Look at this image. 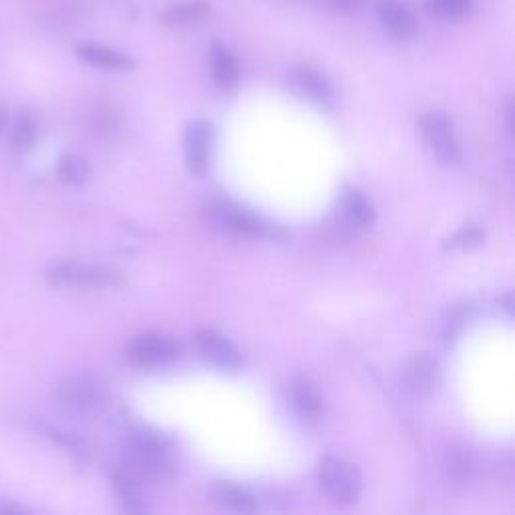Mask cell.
<instances>
[{
    "label": "cell",
    "instance_id": "484cf974",
    "mask_svg": "<svg viewBox=\"0 0 515 515\" xmlns=\"http://www.w3.org/2000/svg\"><path fill=\"white\" fill-rule=\"evenodd\" d=\"M328 7L340 15H355L361 11L365 0H326Z\"/></svg>",
    "mask_w": 515,
    "mask_h": 515
},
{
    "label": "cell",
    "instance_id": "30bf717a",
    "mask_svg": "<svg viewBox=\"0 0 515 515\" xmlns=\"http://www.w3.org/2000/svg\"><path fill=\"white\" fill-rule=\"evenodd\" d=\"M290 85L292 89L304 97L306 101L318 107H332L334 105V89L330 81L312 67H296L290 71Z\"/></svg>",
    "mask_w": 515,
    "mask_h": 515
},
{
    "label": "cell",
    "instance_id": "4fadbf2b",
    "mask_svg": "<svg viewBox=\"0 0 515 515\" xmlns=\"http://www.w3.org/2000/svg\"><path fill=\"white\" fill-rule=\"evenodd\" d=\"M288 401L300 421H304L308 425L318 423V419L322 415V399L310 381H306V379L292 381V385L288 389Z\"/></svg>",
    "mask_w": 515,
    "mask_h": 515
},
{
    "label": "cell",
    "instance_id": "ffe728a7",
    "mask_svg": "<svg viewBox=\"0 0 515 515\" xmlns=\"http://www.w3.org/2000/svg\"><path fill=\"white\" fill-rule=\"evenodd\" d=\"M210 59H212V73H214L216 83L224 89L234 87L238 83V77H240L238 63H236L234 55L224 45L214 43Z\"/></svg>",
    "mask_w": 515,
    "mask_h": 515
},
{
    "label": "cell",
    "instance_id": "d6986e66",
    "mask_svg": "<svg viewBox=\"0 0 515 515\" xmlns=\"http://www.w3.org/2000/svg\"><path fill=\"white\" fill-rule=\"evenodd\" d=\"M91 178V165L85 157L77 153H63L57 161V180L63 186H83Z\"/></svg>",
    "mask_w": 515,
    "mask_h": 515
},
{
    "label": "cell",
    "instance_id": "2e32d148",
    "mask_svg": "<svg viewBox=\"0 0 515 515\" xmlns=\"http://www.w3.org/2000/svg\"><path fill=\"white\" fill-rule=\"evenodd\" d=\"M340 210L342 216L347 218V222L357 228H371L377 220L373 204L359 190H347L342 194Z\"/></svg>",
    "mask_w": 515,
    "mask_h": 515
},
{
    "label": "cell",
    "instance_id": "3957f363",
    "mask_svg": "<svg viewBox=\"0 0 515 515\" xmlns=\"http://www.w3.org/2000/svg\"><path fill=\"white\" fill-rule=\"evenodd\" d=\"M316 473L320 487L332 501L340 505H351L359 499L363 477L353 463L336 457H324L320 459Z\"/></svg>",
    "mask_w": 515,
    "mask_h": 515
},
{
    "label": "cell",
    "instance_id": "83f0119b",
    "mask_svg": "<svg viewBox=\"0 0 515 515\" xmlns=\"http://www.w3.org/2000/svg\"><path fill=\"white\" fill-rule=\"evenodd\" d=\"M7 119H9L7 109H5V107H0V131H3V127L7 125Z\"/></svg>",
    "mask_w": 515,
    "mask_h": 515
},
{
    "label": "cell",
    "instance_id": "8992f818",
    "mask_svg": "<svg viewBox=\"0 0 515 515\" xmlns=\"http://www.w3.org/2000/svg\"><path fill=\"white\" fill-rule=\"evenodd\" d=\"M216 129L206 119H194L188 123L184 133V155L186 165L196 176H204L210 165V153L214 145Z\"/></svg>",
    "mask_w": 515,
    "mask_h": 515
},
{
    "label": "cell",
    "instance_id": "7c38bea8",
    "mask_svg": "<svg viewBox=\"0 0 515 515\" xmlns=\"http://www.w3.org/2000/svg\"><path fill=\"white\" fill-rule=\"evenodd\" d=\"M403 381L407 391H411L413 395L417 397L431 395L441 381L439 363L429 355H417L407 363L403 371Z\"/></svg>",
    "mask_w": 515,
    "mask_h": 515
},
{
    "label": "cell",
    "instance_id": "5b68a950",
    "mask_svg": "<svg viewBox=\"0 0 515 515\" xmlns=\"http://www.w3.org/2000/svg\"><path fill=\"white\" fill-rule=\"evenodd\" d=\"M59 405L79 417L97 415L105 405V387L89 375H75L57 387Z\"/></svg>",
    "mask_w": 515,
    "mask_h": 515
},
{
    "label": "cell",
    "instance_id": "8fae6325",
    "mask_svg": "<svg viewBox=\"0 0 515 515\" xmlns=\"http://www.w3.org/2000/svg\"><path fill=\"white\" fill-rule=\"evenodd\" d=\"M198 349L204 355L206 361L212 365L224 369V371H238L242 367V355L240 351L232 345L228 338L218 334L216 330L204 328L196 336Z\"/></svg>",
    "mask_w": 515,
    "mask_h": 515
},
{
    "label": "cell",
    "instance_id": "cb8c5ba5",
    "mask_svg": "<svg viewBox=\"0 0 515 515\" xmlns=\"http://www.w3.org/2000/svg\"><path fill=\"white\" fill-rule=\"evenodd\" d=\"M471 5V0H427L429 13L443 21H459L467 17Z\"/></svg>",
    "mask_w": 515,
    "mask_h": 515
},
{
    "label": "cell",
    "instance_id": "5bb4252c",
    "mask_svg": "<svg viewBox=\"0 0 515 515\" xmlns=\"http://www.w3.org/2000/svg\"><path fill=\"white\" fill-rule=\"evenodd\" d=\"M77 57L83 63H87L89 67L103 69V71H127L133 67V61L127 55H123L115 49L103 47V45H93V43L79 45Z\"/></svg>",
    "mask_w": 515,
    "mask_h": 515
},
{
    "label": "cell",
    "instance_id": "7402d4cb",
    "mask_svg": "<svg viewBox=\"0 0 515 515\" xmlns=\"http://www.w3.org/2000/svg\"><path fill=\"white\" fill-rule=\"evenodd\" d=\"M443 465H445V475L453 485L469 483L475 473V461H473L471 453H467L465 449H459V447L447 449Z\"/></svg>",
    "mask_w": 515,
    "mask_h": 515
},
{
    "label": "cell",
    "instance_id": "9c48e42d",
    "mask_svg": "<svg viewBox=\"0 0 515 515\" xmlns=\"http://www.w3.org/2000/svg\"><path fill=\"white\" fill-rule=\"evenodd\" d=\"M377 21L381 29L395 41H413L419 33V23L411 9L399 0H381L377 5Z\"/></svg>",
    "mask_w": 515,
    "mask_h": 515
},
{
    "label": "cell",
    "instance_id": "d4e9b609",
    "mask_svg": "<svg viewBox=\"0 0 515 515\" xmlns=\"http://www.w3.org/2000/svg\"><path fill=\"white\" fill-rule=\"evenodd\" d=\"M483 232L475 226H465L463 230H459L453 238H451V248H459V250H473L479 248L483 242Z\"/></svg>",
    "mask_w": 515,
    "mask_h": 515
},
{
    "label": "cell",
    "instance_id": "603a6c76",
    "mask_svg": "<svg viewBox=\"0 0 515 515\" xmlns=\"http://www.w3.org/2000/svg\"><path fill=\"white\" fill-rule=\"evenodd\" d=\"M43 433L47 439H51L55 445H59L61 449H65L75 461L83 463L87 459V447L83 443V439H79L77 435L73 433H67L63 429H57V427H49V425H43Z\"/></svg>",
    "mask_w": 515,
    "mask_h": 515
},
{
    "label": "cell",
    "instance_id": "7a4b0ae2",
    "mask_svg": "<svg viewBox=\"0 0 515 515\" xmlns=\"http://www.w3.org/2000/svg\"><path fill=\"white\" fill-rule=\"evenodd\" d=\"M204 218L212 230L232 238H262L276 234V226L268 224L248 208L228 200L210 202L204 208Z\"/></svg>",
    "mask_w": 515,
    "mask_h": 515
},
{
    "label": "cell",
    "instance_id": "52a82bcc",
    "mask_svg": "<svg viewBox=\"0 0 515 515\" xmlns=\"http://www.w3.org/2000/svg\"><path fill=\"white\" fill-rule=\"evenodd\" d=\"M180 355V347L163 334H139L129 345V359L141 367H157L174 361Z\"/></svg>",
    "mask_w": 515,
    "mask_h": 515
},
{
    "label": "cell",
    "instance_id": "ac0fdd59",
    "mask_svg": "<svg viewBox=\"0 0 515 515\" xmlns=\"http://www.w3.org/2000/svg\"><path fill=\"white\" fill-rule=\"evenodd\" d=\"M39 135H41V125L37 115L31 111H21L13 123L11 149L15 153H29L39 143Z\"/></svg>",
    "mask_w": 515,
    "mask_h": 515
},
{
    "label": "cell",
    "instance_id": "44dd1931",
    "mask_svg": "<svg viewBox=\"0 0 515 515\" xmlns=\"http://www.w3.org/2000/svg\"><path fill=\"white\" fill-rule=\"evenodd\" d=\"M214 501L222 509L234 511V513H256L258 511L254 497L250 493H246L244 489L230 485V483H220L214 489Z\"/></svg>",
    "mask_w": 515,
    "mask_h": 515
},
{
    "label": "cell",
    "instance_id": "6da1fadb",
    "mask_svg": "<svg viewBox=\"0 0 515 515\" xmlns=\"http://www.w3.org/2000/svg\"><path fill=\"white\" fill-rule=\"evenodd\" d=\"M121 455V469L135 479H165L174 461H171L169 449L163 441L153 435L135 433L131 435L119 449Z\"/></svg>",
    "mask_w": 515,
    "mask_h": 515
},
{
    "label": "cell",
    "instance_id": "277c9868",
    "mask_svg": "<svg viewBox=\"0 0 515 515\" xmlns=\"http://www.w3.org/2000/svg\"><path fill=\"white\" fill-rule=\"evenodd\" d=\"M47 278L55 288L77 290H101L117 286L119 282V274L115 270L85 262H59L49 270Z\"/></svg>",
    "mask_w": 515,
    "mask_h": 515
},
{
    "label": "cell",
    "instance_id": "9a60e30c",
    "mask_svg": "<svg viewBox=\"0 0 515 515\" xmlns=\"http://www.w3.org/2000/svg\"><path fill=\"white\" fill-rule=\"evenodd\" d=\"M210 13V5L202 3V0H186V3L169 5L161 13V23L167 27H190L206 21Z\"/></svg>",
    "mask_w": 515,
    "mask_h": 515
},
{
    "label": "cell",
    "instance_id": "4316f807",
    "mask_svg": "<svg viewBox=\"0 0 515 515\" xmlns=\"http://www.w3.org/2000/svg\"><path fill=\"white\" fill-rule=\"evenodd\" d=\"M27 509L19 507V505H0V513H25Z\"/></svg>",
    "mask_w": 515,
    "mask_h": 515
},
{
    "label": "cell",
    "instance_id": "e0dca14e",
    "mask_svg": "<svg viewBox=\"0 0 515 515\" xmlns=\"http://www.w3.org/2000/svg\"><path fill=\"white\" fill-rule=\"evenodd\" d=\"M111 481L115 485V491H117L125 511H131V513L147 511L145 491H143L139 479H135L133 475L125 473L123 469H117V471L111 473Z\"/></svg>",
    "mask_w": 515,
    "mask_h": 515
},
{
    "label": "cell",
    "instance_id": "ba28073f",
    "mask_svg": "<svg viewBox=\"0 0 515 515\" xmlns=\"http://www.w3.org/2000/svg\"><path fill=\"white\" fill-rule=\"evenodd\" d=\"M423 135L433 149V153L447 165L457 163L461 159V151L453 133V123L443 113H427L421 119Z\"/></svg>",
    "mask_w": 515,
    "mask_h": 515
}]
</instances>
